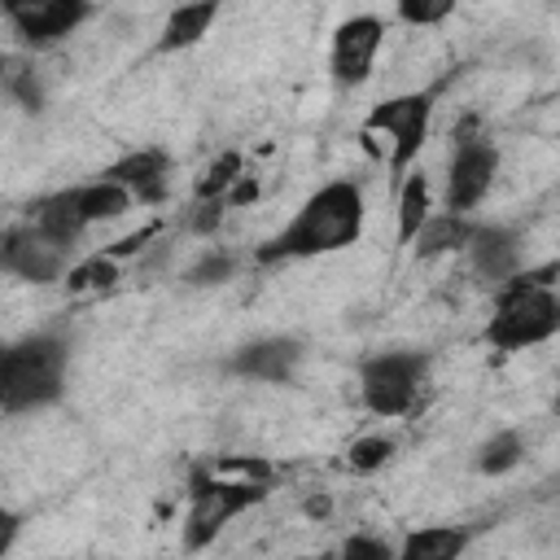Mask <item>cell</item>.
Listing matches in <instances>:
<instances>
[{
  "label": "cell",
  "mask_w": 560,
  "mask_h": 560,
  "mask_svg": "<svg viewBox=\"0 0 560 560\" xmlns=\"http://www.w3.org/2000/svg\"><path fill=\"white\" fill-rule=\"evenodd\" d=\"M232 271H236V254H228V249H206V254L184 271V284H192V289L223 284V280H232Z\"/></svg>",
  "instance_id": "23"
},
{
  "label": "cell",
  "mask_w": 560,
  "mask_h": 560,
  "mask_svg": "<svg viewBox=\"0 0 560 560\" xmlns=\"http://www.w3.org/2000/svg\"><path fill=\"white\" fill-rule=\"evenodd\" d=\"M66 372H70V341L52 328H35L18 341L4 346L0 363V407L4 416L39 411L61 402L66 394Z\"/></svg>",
  "instance_id": "2"
},
{
  "label": "cell",
  "mask_w": 560,
  "mask_h": 560,
  "mask_svg": "<svg viewBox=\"0 0 560 560\" xmlns=\"http://www.w3.org/2000/svg\"><path fill=\"white\" fill-rule=\"evenodd\" d=\"M429 175L424 171H411L402 184H398V245H416L420 228L429 223Z\"/></svg>",
  "instance_id": "18"
},
{
  "label": "cell",
  "mask_w": 560,
  "mask_h": 560,
  "mask_svg": "<svg viewBox=\"0 0 560 560\" xmlns=\"http://www.w3.org/2000/svg\"><path fill=\"white\" fill-rule=\"evenodd\" d=\"M451 13H455L451 0H402V4H398V18H402L407 26H438V22H446Z\"/></svg>",
  "instance_id": "25"
},
{
  "label": "cell",
  "mask_w": 560,
  "mask_h": 560,
  "mask_svg": "<svg viewBox=\"0 0 560 560\" xmlns=\"http://www.w3.org/2000/svg\"><path fill=\"white\" fill-rule=\"evenodd\" d=\"M70 254H74V245L57 241L52 232H44L31 219L13 223L0 241V267L26 284H52V280L70 276Z\"/></svg>",
  "instance_id": "8"
},
{
  "label": "cell",
  "mask_w": 560,
  "mask_h": 560,
  "mask_svg": "<svg viewBox=\"0 0 560 560\" xmlns=\"http://www.w3.org/2000/svg\"><path fill=\"white\" fill-rule=\"evenodd\" d=\"M302 363V341L298 337H258L245 341L228 354V372L241 381H258V385H293Z\"/></svg>",
  "instance_id": "11"
},
{
  "label": "cell",
  "mask_w": 560,
  "mask_h": 560,
  "mask_svg": "<svg viewBox=\"0 0 560 560\" xmlns=\"http://www.w3.org/2000/svg\"><path fill=\"white\" fill-rule=\"evenodd\" d=\"M394 459V438H385V433H368V438H359V442H350V451H346V464L354 468V472H376V468H385Z\"/></svg>",
  "instance_id": "22"
},
{
  "label": "cell",
  "mask_w": 560,
  "mask_h": 560,
  "mask_svg": "<svg viewBox=\"0 0 560 560\" xmlns=\"http://www.w3.org/2000/svg\"><path fill=\"white\" fill-rule=\"evenodd\" d=\"M429 381V354L424 350H381L359 363V398L372 416L398 420L416 407L420 389Z\"/></svg>",
  "instance_id": "5"
},
{
  "label": "cell",
  "mask_w": 560,
  "mask_h": 560,
  "mask_svg": "<svg viewBox=\"0 0 560 560\" xmlns=\"http://www.w3.org/2000/svg\"><path fill=\"white\" fill-rule=\"evenodd\" d=\"M0 525H4V538H0V556H9V551H13V542H18L22 516H18V512H4V521H0Z\"/></svg>",
  "instance_id": "28"
},
{
  "label": "cell",
  "mask_w": 560,
  "mask_h": 560,
  "mask_svg": "<svg viewBox=\"0 0 560 560\" xmlns=\"http://www.w3.org/2000/svg\"><path fill=\"white\" fill-rule=\"evenodd\" d=\"M363 219H368L363 188L354 179H328L324 188H315L298 206V214L276 236H267L254 249V262L258 267H276V262L324 258V254L350 249L363 236Z\"/></svg>",
  "instance_id": "1"
},
{
  "label": "cell",
  "mask_w": 560,
  "mask_h": 560,
  "mask_svg": "<svg viewBox=\"0 0 560 560\" xmlns=\"http://www.w3.org/2000/svg\"><path fill=\"white\" fill-rule=\"evenodd\" d=\"M114 280H118V262L101 249V254H92V258H83V262L70 267L66 289H70V293H83V289H109Z\"/></svg>",
  "instance_id": "21"
},
{
  "label": "cell",
  "mask_w": 560,
  "mask_h": 560,
  "mask_svg": "<svg viewBox=\"0 0 560 560\" xmlns=\"http://www.w3.org/2000/svg\"><path fill=\"white\" fill-rule=\"evenodd\" d=\"M477 223L468 214H451V210H433L429 223L420 228L416 236V258H442V254H455V249H468Z\"/></svg>",
  "instance_id": "16"
},
{
  "label": "cell",
  "mask_w": 560,
  "mask_h": 560,
  "mask_svg": "<svg viewBox=\"0 0 560 560\" xmlns=\"http://www.w3.org/2000/svg\"><path fill=\"white\" fill-rule=\"evenodd\" d=\"M245 179V166H241V153L236 149H223L192 184V201H228V192Z\"/></svg>",
  "instance_id": "19"
},
{
  "label": "cell",
  "mask_w": 560,
  "mask_h": 560,
  "mask_svg": "<svg viewBox=\"0 0 560 560\" xmlns=\"http://www.w3.org/2000/svg\"><path fill=\"white\" fill-rule=\"evenodd\" d=\"M394 556H398V547H389L376 534H350L341 542V560H394Z\"/></svg>",
  "instance_id": "26"
},
{
  "label": "cell",
  "mask_w": 560,
  "mask_h": 560,
  "mask_svg": "<svg viewBox=\"0 0 560 560\" xmlns=\"http://www.w3.org/2000/svg\"><path fill=\"white\" fill-rule=\"evenodd\" d=\"M302 512H306L311 521H324V516L332 512V499H328V494H311V499L302 503Z\"/></svg>",
  "instance_id": "29"
},
{
  "label": "cell",
  "mask_w": 560,
  "mask_h": 560,
  "mask_svg": "<svg viewBox=\"0 0 560 560\" xmlns=\"http://www.w3.org/2000/svg\"><path fill=\"white\" fill-rule=\"evenodd\" d=\"M4 88H9V96H18V105H22V109H31V114H39V109H44V88H39L35 70H26V66L9 61V70H4Z\"/></svg>",
  "instance_id": "24"
},
{
  "label": "cell",
  "mask_w": 560,
  "mask_h": 560,
  "mask_svg": "<svg viewBox=\"0 0 560 560\" xmlns=\"http://www.w3.org/2000/svg\"><path fill=\"white\" fill-rule=\"evenodd\" d=\"M468 258H472V271L499 289L521 271V241L503 223H477V232L468 241Z\"/></svg>",
  "instance_id": "13"
},
{
  "label": "cell",
  "mask_w": 560,
  "mask_h": 560,
  "mask_svg": "<svg viewBox=\"0 0 560 560\" xmlns=\"http://www.w3.org/2000/svg\"><path fill=\"white\" fill-rule=\"evenodd\" d=\"M232 206L228 201H192V214H188V232L192 236H214L223 228V214Z\"/></svg>",
  "instance_id": "27"
},
{
  "label": "cell",
  "mask_w": 560,
  "mask_h": 560,
  "mask_svg": "<svg viewBox=\"0 0 560 560\" xmlns=\"http://www.w3.org/2000/svg\"><path fill=\"white\" fill-rule=\"evenodd\" d=\"M61 197H66V206H70V214L83 223V228H92V223H105V219H118V214H127L131 206H136V197L122 188V184H109V179H88V184H70V188H61Z\"/></svg>",
  "instance_id": "14"
},
{
  "label": "cell",
  "mask_w": 560,
  "mask_h": 560,
  "mask_svg": "<svg viewBox=\"0 0 560 560\" xmlns=\"http://www.w3.org/2000/svg\"><path fill=\"white\" fill-rule=\"evenodd\" d=\"M171 153L158 149V144H144V149H131L122 153L118 162H109L101 171V179L109 184H122L140 206H162L166 192H171Z\"/></svg>",
  "instance_id": "12"
},
{
  "label": "cell",
  "mask_w": 560,
  "mask_h": 560,
  "mask_svg": "<svg viewBox=\"0 0 560 560\" xmlns=\"http://www.w3.org/2000/svg\"><path fill=\"white\" fill-rule=\"evenodd\" d=\"M267 499V481H249V477H219L214 468H206V464H197L192 472H188V516H184V551H206L219 534H223V525L236 516V512H245V508H254V503H262Z\"/></svg>",
  "instance_id": "4"
},
{
  "label": "cell",
  "mask_w": 560,
  "mask_h": 560,
  "mask_svg": "<svg viewBox=\"0 0 560 560\" xmlns=\"http://www.w3.org/2000/svg\"><path fill=\"white\" fill-rule=\"evenodd\" d=\"M433 122V92H398L389 101H376L363 118L368 136L389 140V175L402 184L411 175V162L420 158Z\"/></svg>",
  "instance_id": "6"
},
{
  "label": "cell",
  "mask_w": 560,
  "mask_h": 560,
  "mask_svg": "<svg viewBox=\"0 0 560 560\" xmlns=\"http://www.w3.org/2000/svg\"><path fill=\"white\" fill-rule=\"evenodd\" d=\"M499 175V144L472 131L455 136L451 162H446V184H442V210L451 214H468L486 201V192L494 188Z\"/></svg>",
  "instance_id": "7"
},
{
  "label": "cell",
  "mask_w": 560,
  "mask_h": 560,
  "mask_svg": "<svg viewBox=\"0 0 560 560\" xmlns=\"http://www.w3.org/2000/svg\"><path fill=\"white\" fill-rule=\"evenodd\" d=\"M551 271H516L494 289V311L486 319V341L503 354L542 346L560 332V293L547 280Z\"/></svg>",
  "instance_id": "3"
},
{
  "label": "cell",
  "mask_w": 560,
  "mask_h": 560,
  "mask_svg": "<svg viewBox=\"0 0 560 560\" xmlns=\"http://www.w3.org/2000/svg\"><path fill=\"white\" fill-rule=\"evenodd\" d=\"M464 547H468L464 525H424V529H411L398 542L394 560H459Z\"/></svg>",
  "instance_id": "17"
},
{
  "label": "cell",
  "mask_w": 560,
  "mask_h": 560,
  "mask_svg": "<svg viewBox=\"0 0 560 560\" xmlns=\"http://www.w3.org/2000/svg\"><path fill=\"white\" fill-rule=\"evenodd\" d=\"M521 455H525V438H521L516 429H499V433H490V438L477 446V472L503 477V472H512V468L521 464Z\"/></svg>",
  "instance_id": "20"
},
{
  "label": "cell",
  "mask_w": 560,
  "mask_h": 560,
  "mask_svg": "<svg viewBox=\"0 0 560 560\" xmlns=\"http://www.w3.org/2000/svg\"><path fill=\"white\" fill-rule=\"evenodd\" d=\"M385 44V22L376 13H354L332 31V48H328V70L337 88H363L372 79L376 52Z\"/></svg>",
  "instance_id": "10"
},
{
  "label": "cell",
  "mask_w": 560,
  "mask_h": 560,
  "mask_svg": "<svg viewBox=\"0 0 560 560\" xmlns=\"http://www.w3.org/2000/svg\"><path fill=\"white\" fill-rule=\"evenodd\" d=\"M214 18H219V4H210V0L206 4H179V9H171L166 22H162V31H158L153 52H184V48L201 44L210 35Z\"/></svg>",
  "instance_id": "15"
},
{
  "label": "cell",
  "mask_w": 560,
  "mask_h": 560,
  "mask_svg": "<svg viewBox=\"0 0 560 560\" xmlns=\"http://www.w3.org/2000/svg\"><path fill=\"white\" fill-rule=\"evenodd\" d=\"M4 18L26 48L44 52L66 35H74L92 18V4L88 0H4Z\"/></svg>",
  "instance_id": "9"
}]
</instances>
